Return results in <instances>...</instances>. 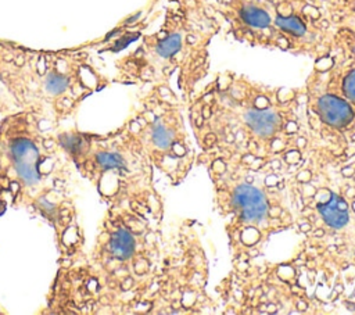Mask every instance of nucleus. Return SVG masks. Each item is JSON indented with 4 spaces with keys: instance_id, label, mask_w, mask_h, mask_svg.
<instances>
[{
    "instance_id": "obj_1",
    "label": "nucleus",
    "mask_w": 355,
    "mask_h": 315,
    "mask_svg": "<svg viewBox=\"0 0 355 315\" xmlns=\"http://www.w3.org/2000/svg\"><path fill=\"white\" fill-rule=\"evenodd\" d=\"M47 124L29 111L0 120V201L46 221L63 262L83 254L85 236L69 193L74 165Z\"/></svg>"
},
{
    "instance_id": "obj_2",
    "label": "nucleus",
    "mask_w": 355,
    "mask_h": 315,
    "mask_svg": "<svg viewBox=\"0 0 355 315\" xmlns=\"http://www.w3.org/2000/svg\"><path fill=\"white\" fill-rule=\"evenodd\" d=\"M110 83L86 46L36 50L0 40V114L29 111L53 125Z\"/></svg>"
},
{
    "instance_id": "obj_3",
    "label": "nucleus",
    "mask_w": 355,
    "mask_h": 315,
    "mask_svg": "<svg viewBox=\"0 0 355 315\" xmlns=\"http://www.w3.org/2000/svg\"><path fill=\"white\" fill-rule=\"evenodd\" d=\"M57 136L74 168L85 178L110 207H124L141 214L143 204L135 194L137 175L135 168H143L141 146L128 126L108 133L83 132L78 129L57 131Z\"/></svg>"
},
{
    "instance_id": "obj_4",
    "label": "nucleus",
    "mask_w": 355,
    "mask_h": 315,
    "mask_svg": "<svg viewBox=\"0 0 355 315\" xmlns=\"http://www.w3.org/2000/svg\"><path fill=\"white\" fill-rule=\"evenodd\" d=\"M146 224L129 207H110L100 224L90 251L83 261L99 283V314H120L128 308V297L136 287V276L148 272L139 237Z\"/></svg>"
},
{
    "instance_id": "obj_5",
    "label": "nucleus",
    "mask_w": 355,
    "mask_h": 315,
    "mask_svg": "<svg viewBox=\"0 0 355 315\" xmlns=\"http://www.w3.org/2000/svg\"><path fill=\"white\" fill-rule=\"evenodd\" d=\"M233 207L240 211L243 221H261L268 212V201L261 190L251 185H240L236 187L232 197Z\"/></svg>"
},
{
    "instance_id": "obj_6",
    "label": "nucleus",
    "mask_w": 355,
    "mask_h": 315,
    "mask_svg": "<svg viewBox=\"0 0 355 315\" xmlns=\"http://www.w3.org/2000/svg\"><path fill=\"white\" fill-rule=\"evenodd\" d=\"M316 111L323 122L334 128H343L354 120V110L350 103L334 95H325L318 99Z\"/></svg>"
},
{
    "instance_id": "obj_7",
    "label": "nucleus",
    "mask_w": 355,
    "mask_h": 315,
    "mask_svg": "<svg viewBox=\"0 0 355 315\" xmlns=\"http://www.w3.org/2000/svg\"><path fill=\"white\" fill-rule=\"evenodd\" d=\"M316 208L319 214L322 215V218L325 219V222L334 229L346 226L350 219L348 204L343 197L334 194V193H330L329 201L319 203Z\"/></svg>"
},
{
    "instance_id": "obj_8",
    "label": "nucleus",
    "mask_w": 355,
    "mask_h": 315,
    "mask_svg": "<svg viewBox=\"0 0 355 315\" xmlns=\"http://www.w3.org/2000/svg\"><path fill=\"white\" fill-rule=\"evenodd\" d=\"M244 121L254 133L261 138H268L276 132L279 125V115L268 108H254L245 113Z\"/></svg>"
},
{
    "instance_id": "obj_9",
    "label": "nucleus",
    "mask_w": 355,
    "mask_h": 315,
    "mask_svg": "<svg viewBox=\"0 0 355 315\" xmlns=\"http://www.w3.org/2000/svg\"><path fill=\"white\" fill-rule=\"evenodd\" d=\"M341 89L347 99H350L351 101H355V68L350 69L347 75L343 78Z\"/></svg>"
},
{
    "instance_id": "obj_10",
    "label": "nucleus",
    "mask_w": 355,
    "mask_h": 315,
    "mask_svg": "<svg viewBox=\"0 0 355 315\" xmlns=\"http://www.w3.org/2000/svg\"><path fill=\"white\" fill-rule=\"evenodd\" d=\"M171 149H172V151L175 153L176 156H183L186 153V149L183 147V145L182 143H179V142H172Z\"/></svg>"
},
{
    "instance_id": "obj_11",
    "label": "nucleus",
    "mask_w": 355,
    "mask_h": 315,
    "mask_svg": "<svg viewBox=\"0 0 355 315\" xmlns=\"http://www.w3.org/2000/svg\"><path fill=\"white\" fill-rule=\"evenodd\" d=\"M286 131H287V132H289V133L297 132V125H295L294 122H291V121H290V122L286 125Z\"/></svg>"
},
{
    "instance_id": "obj_12",
    "label": "nucleus",
    "mask_w": 355,
    "mask_h": 315,
    "mask_svg": "<svg viewBox=\"0 0 355 315\" xmlns=\"http://www.w3.org/2000/svg\"><path fill=\"white\" fill-rule=\"evenodd\" d=\"M341 173L344 175V177H352V175H354V168L347 167V168H344V170L341 171Z\"/></svg>"
},
{
    "instance_id": "obj_13",
    "label": "nucleus",
    "mask_w": 355,
    "mask_h": 315,
    "mask_svg": "<svg viewBox=\"0 0 355 315\" xmlns=\"http://www.w3.org/2000/svg\"><path fill=\"white\" fill-rule=\"evenodd\" d=\"M205 139H207V140H208L207 143L211 146V145H212V143H214V140H215V139H217V138H215V135H212V133H208V135L205 136Z\"/></svg>"
},
{
    "instance_id": "obj_14",
    "label": "nucleus",
    "mask_w": 355,
    "mask_h": 315,
    "mask_svg": "<svg viewBox=\"0 0 355 315\" xmlns=\"http://www.w3.org/2000/svg\"><path fill=\"white\" fill-rule=\"evenodd\" d=\"M203 114H204V117H205V120H207V118H210V115H211V111H210V107H204V111H203Z\"/></svg>"
},
{
    "instance_id": "obj_15",
    "label": "nucleus",
    "mask_w": 355,
    "mask_h": 315,
    "mask_svg": "<svg viewBox=\"0 0 355 315\" xmlns=\"http://www.w3.org/2000/svg\"><path fill=\"white\" fill-rule=\"evenodd\" d=\"M300 228H301L302 232H308V230L311 229V225H309V224H305V225H301Z\"/></svg>"
},
{
    "instance_id": "obj_16",
    "label": "nucleus",
    "mask_w": 355,
    "mask_h": 315,
    "mask_svg": "<svg viewBox=\"0 0 355 315\" xmlns=\"http://www.w3.org/2000/svg\"><path fill=\"white\" fill-rule=\"evenodd\" d=\"M323 229H318V232H315V236H323Z\"/></svg>"
},
{
    "instance_id": "obj_17",
    "label": "nucleus",
    "mask_w": 355,
    "mask_h": 315,
    "mask_svg": "<svg viewBox=\"0 0 355 315\" xmlns=\"http://www.w3.org/2000/svg\"><path fill=\"white\" fill-rule=\"evenodd\" d=\"M0 314H6V311H3V310H2V307H0Z\"/></svg>"
},
{
    "instance_id": "obj_18",
    "label": "nucleus",
    "mask_w": 355,
    "mask_h": 315,
    "mask_svg": "<svg viewBox=\"0 0 355 315\" xmlns=\"http://www.w3.org/2000/svg\"><path fill=\"white\" fill-rule=\"evenodd\" d=\"M352 140H355V135H354V136H352Z\"/></svg>"
},
{
    "instance_id": "obj_19",
    "label": "nucleus",
    "mask_w": 355,
    "mask_h": 315,
    "mask_svg": "<svg viewBox=\"0 0 355 315\" xmlns=\"http://www.w3.org/2000/svg\"><path fill=\"white\" fill-rule=\"evenodd\" d=\"M352 207H354V210H355V203H354V204H352Z\"/></svg>"
}]
</instances>
